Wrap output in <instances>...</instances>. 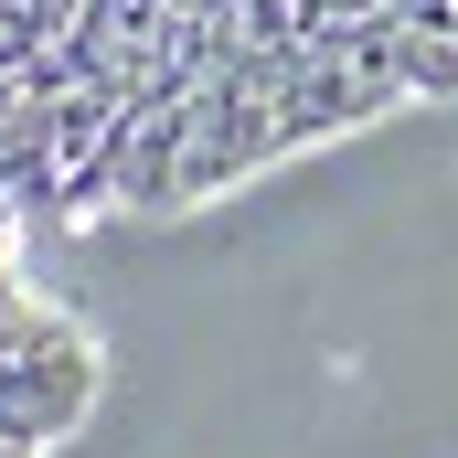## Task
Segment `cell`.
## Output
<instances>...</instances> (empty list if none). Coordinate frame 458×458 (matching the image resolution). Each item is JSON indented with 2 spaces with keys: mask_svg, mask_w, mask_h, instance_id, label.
I'll list each match as a JSON object with an SVG mask.
<instances>
[{
  "mask_svg": "<svg viewBox=\"0 0 458 458\" xmlns=\"http://www.w3.org/2000/svg\"><path fill=\"white\" fill-rule=\"evenodd\" d=\"M107 405V342L32 267V214L0 203V458H75Z\"/></svg>",
  "mask_w": 458,
  "mask_h": 458,
  "instance_id": "2",
  "label": "cell"
},
{
  "mask_svg": "<svg viewBox=\"0 0 458 458\" xmlns=\"http://www.w3.org/2000/svg\"><path fill=\"white\" fill-rule=\"evenodd\" d=\"M458 97V0H0V203L182 225Z\"/></svg>",
  "mask_w": 458,
  "mask_h": 458,
  "instance_id": "1",
  "label": "cell"
}]
</instances>
